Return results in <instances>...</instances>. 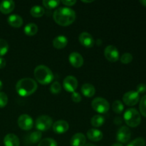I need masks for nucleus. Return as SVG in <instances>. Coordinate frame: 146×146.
<instances>
[{
    "label": "nucleus",
    "mask_w": 146,
    "mask_h": 146,
    "mask_svg": "<svg viewBox=\"0 0 146 146\" xmlns=\"http://www.w3.org/2000/svg\"><path fill=\"white\" fill-rule=\"evenodd\" d=\"M81 92L84 96L87 98H91L96 94V88L92 84H85L81 87Z\"/></svg>",
    "instance_id": "obj_21"
},
{
    "label": "nucleus",
    "mask_w": 146,
    "mask_h": 146,
    "mask_svg": "<svg viewBox=\"0 0 146 146\" xmlns=\"http://www.w3.org/2000/svg\"><path fill=\"white\" fill-rule=\"evenodd\" d=\"M140 3H141L143 6L146 7V0H141V1H140Z\"/></svg>",
    "instance_id": "obj_39"
},
{
    "label": "nucleus",
    "mask_w": 146,
    "mask_h": 146,
    "mask_svg": "<svg viewBox=\"0 0 146 146\" xmlns=\"http://www.w3.org/2000/svg\"><path fill=\"white\" fill-rule=\"evenodd\" d=\"M93 109L100 114L106 113L110 109L109 103L105 98L98 97L94 98L91 103Z\"/></svg>",
    "instance_id": "obj_5"
},
{
    "label": "nucleus",
    "mask_w": 146,
    "mask_h": 146,
    "mask_svg": "<svg viewBox=\"0 0 146 146\" xmlns=\"http://www.w3.org/2000/svg\"><path fill=\"white\" fill-rule=\"evenodd\" d=\"M61 2L65 6L71 7V6H74L76 3V0H62V1H61Z\"/></svg>",
    "instance_id": "obj_37"
},
{
    "label": "nucleus",
    "mask_w": 146,
    "mask_h": 146,
    "mask_svg": "<svg viewBox=\"0 0 146 146\" xmlns=\"http://www.w3.org/2000/svg\"><path fill=\"white\" fill-rule=\"evenodd\" d=\"M84 146H95V145H94V144H91V143H86Z\"/></svg>",
    "instance_id": "obj_43"
},
{
    "label": "nucleus",
    "mask_w": 146,
    "mask_h": 146,
    "mask_svg": "<svg viewBox=\"0 0 146 146\" xmlns=\"http://www.w3.org/2000/svg\"><path fill=\"white\" fill-rule=\"evenodd\" d=\"M111 146H123V144L120 143H116L113 144Z\"/></svg>",
    "instance_id": "obj_40"
},
{
    "label": "nucleus",
    "mask_w": 146,
    "mask_h": 146,
    "mask_svg": "<svg viewBox=\"0 0 146 146\" xmlns=\"http://www.w3.org/2000/svg\"><path fill=\"white\" fill-rule=\"evenodd\" d=\"M2 88H3V83H2V81L0 80V91L2 89Z\"/></svg>",
    "instance_id": "obj_41"
},
{
    "label": "nucleus",
    "mask_w": 146,
    "mask_h": 146,
    "mask_svg": "<svg viewBox=\"0 0 146 146\" xmlns=\"http://www.w3.org/2000/svg\"><path fill=\"white\" fill-rule=\"evenodd\" d=\"M139 108L140 112L142 114V115L146 118V95L141 98V101H140Z\"/></svg>",
    "instance_id": "obj_32"
},
{
    "label": "nucleus",
    "mask_w": 146,
    "mask_h": 146,
    "mask_svg": "<svg viewBox=\"0 0 146 146\" xmlns=\"http://www.w3.org/2000/svg\"><path fill=\"white\" fill-rule=\"evenodd\" d=\"M68 44V38L65 36H58L53 41V45L54 48L57 49H61L66 46Z\"/></svg>",
    "instance_id": "obj_18"
},
{
    "label": "nucleus",
    "mask_w": 146,
    "mask_h": 146,
    "mask_svg": "<svg viewBox=\"0 0 146 146\" xmlns=\"http://www.w3.org/2000/svg\"><path fill=\"white\" fill-rule=\"evenodd\" d=\"M4 144L5 146H19L20 141L17 135L9 133L4 137Z\"/></svg>",
    "instance_id": "obj_17"
},
{
    "label": "nucleus",
    "mask_w": 146,
    "mask_h": 146,
    "mask_svg": "<svg viewBox=\"0 0 146 146\" xmlns=\"http://www.w3.org/2000/svg\"><path fill=\"white\" fill-rule=\"evenodd\" d=\"M78 81L76 78L73 76H68L66 77L63 82L64 89L70 93H74L78 87Z\"/></svg>",
    "instance_id": "obj_11"
},
{
    "label": "nucleus",
    "mask_w": 146,
    "mask_h": 146,
    "mask_svg": "<svg viewBox=\"0 0 146 146\" xmlns=\"http://www.w3.org/2000/svg\"><path fill=\"white\" fill-rule=\"evenodd\" d=\"M8 103V97L4 92H0V108H4Z\"/></svg>",
    "instance_id": "obj_34"
},
{
    "label": "nucleus",
    "mask_w": 146,
    "mask_h": 146,
    "mask_svg": "<svg viewBox=\"0 0 146 146\" xmlns=\"http://www.w3.org/2000/svg\"><path fill=\"white\" fill-rule=\"evenodd\" d=\"M15 7V4L12 0H5L0 3V11L4 14L11 13Z\"/></svg>",
    "instance_id": "obj_16"
},
{
    "label": "nucleus",
    "mask_w": 146,
    "mask_h": 146,
    "mask_svg": "<svg viewBox=\"0 0 146 146\" xmlns=\"http://www.w3.org/2000/svg\"><path fill=\"white\" fill-rule=\"evenodd\" d=\"M19 127L24 131H29L33 128L34 121L32 118L27 114H22L18 118Z\"/></svg>",
    "instance_id": "obj_8"
},
{
    "label": "nucleus",
    "mask_w": 146,
    "mask_h": 146,
    "mask_svg": "<svg viewBox=\"0 0 146 146\" xmlns=\"http://www.w3.org/2000/svg\"><path fill=\"white\" fill-rule=\"evenodd\" d=\"M42 138V133L40 131H34L29 134L27 136V141L30 144H36L38 142H40Z\"/></svg>",
    "instance_id": "obj_22"
},
{
    "label": "nucleus",
    "mask_w": 146,
    "mask_h": 146,
    "mask_svg": "<svg viewBox=\"0 0 146 146\" xmlns=\"http://www.w3.org/2000/svg\"><path fill=\"white\" fill-rule=\"evenodd\" d=\"M61 3L59 0H44L42 1L43 6L48 9H52L58 7Z\"/></svg>",
    "instance_id": "obj_26"
},
{
    "label": "nucleus",
    "mask_w": 146,
    "mask_h": 146,
    "mask_svg": "<svg viewBox=\"0 0 146 146\" xmlns=\"http://www.w3.org/2000/svg\"><path fill=\"white\" fill-rule=\"evenodd\" d=\"M30 13H31V16H33L35 18H39L44 15V13H45V10H44V7H41V6L35 5L31 7Z\"/></svg>",
    "instance_id": "obj_24"
},
{
    "label": "nucleus",
    "mask_w": 146,
    "mask_h": 146,
    "mask_svg": "<svg viewBox=\"0 0 146 146\" xmlns=\"http://www.w3.org/2000/svg\"><path fill=\"white\" fill-rule=\"evenodd\" d=\"M38 146H57V143L52 138H46L40 141Z\"/></svg>",
    "instance_id": "obj_29"
},
{
    "label": "nucleus",
    "mask_w": 146,
    "mask_h": 146,
    "mask_svg": "<svg viewBox=\"0 0 146 146\" xmlns=\"http://www.w3.org/2000/svg\"><path fill=\"white\" fill-rule=\"evenodd\" d=\"M71 99L74 103L78 104L81 101V96L80 95L79 93L74 92L72 93V95H71Z\"/></svg>",
    "instance_id": "obj_35"
},
{
    "label": "nucleus",
    "mask_w": 146,
    "mask_h": 146,
    "mask_svg": "<svg viewBox=\"0 0 146 146\" xmlns=\"http://www.w3.org/2000/svg\"><path fill=\"white\" fill-rule=\"evenodd\" d=\"M140 99L139 94L135 91H130L125 93L123 96V101L125 105L133 106L136 105Z\"/></svg>",
    "instance_id": "obj_7"
},
{
    "label": "nucleus",
    "mask_w": 146,
    "mask_h": 146,
    "mask_svg": "<svg viewBox=\"0 0 146 146\" xmlns=\"http://www.w3.org/2000/svg\"><path fill=\"white\" fill-rule=\"evenodd\" d=\"M9 50V44L6 40L0 38V56L5 55Z\"/></svg>",
    "instance_id": "obj_28"
},
{
    "label": "nucleus",
    "mask_w": 146,
    "mask_h": 146,
    "mask_svg": "<svg viewBox=\"0 0 146 146\" xmlns=\"http://www.w3.org/2000/svg\"><path fill=\"white\" fill-rule=\"evenodd\" d=\"M82 2H84V3H91V2H93V0H91V1H85V0H82Z\"/></svg>",
    "instance_id": "obj_42"
},
{
    "label": "nucleus",
    "mask_w": 146,
    "mask_h": 146,
    "mask_svg": "<svg viewBox=\"0 0 146 146\" xmlns=\"http://www.w3.org/2000/svg\"><path fill=\"white\" fill-rule=\"evenodd\" d=\"M112 108H113V111L115 113L121 114V113L123 111L124 106L121 101L116 100V101H115L113 103Z\"/></svg>",
    "instance_id": "obj_27"
},
{
    "label": "nucleus",
    "mask_w": 146,
    "mask_h": 146,
    "mask_svg": "<svg viewBox=\"0 0 146 146\" xmlns=\"http://www.w3.org/2000/svg\"><path fill=\"white\" fill-rule=\"evenodd\" d=\"M105 121V118L104 116L101 115H96L91 118V123L92 126L96 127V128H99V127L102 126L103 124L104 123Z\"/></svg>",
    "instance_id": "obj_25"
},
{
    "label": "nucleus",
    "mask_w": 146,
    "mask_h": 146,
    "mask_svg": "<svg viewBox=\"0 0 146 146\" xmlns=\"http://www.w3.org/2000/svg\"><path fill=\"white\" fill-rule=\"evenodd\" d=\"M123 118L127 125L131 128H135L141 124V114L135 108H128L126 110L124 113Z\"/></svg>",
    "instance_id": "obj_4"
},
{
    "label": "nucleus",
    "mask_w": 146,
    "mask_h": 146,
    "mask_svg": "<svg viewBox=\"0 0 146 146\" xmlns=\"http://www.w3.org/2000/svg\"><path fill=\"white\" fill-rule=\"evenodd\" d=\"M78 41L84 46L87 47V48H91L94 46L95 44V41L91 34L88 32L81 33L78 36Z\"/></svg>",
    "instance_id": "obj_12"
},
{
    "label": "nucleus",
    "mask_w": 146,
    "mask_h": 146,
    "mask_svg": "<svg viewBox=\"0 0 146 146\" xmlns=\"http://www.w3.org/2000/svg\"><path fill=\"white\" fill-rule=\"evenodd\" d=\"M70 64L75 68H80L84 64V58L77 52H72L68 57Z\"/></svg>",
    "instance_id": "obj_14"
},
{
    "label": "nucleus",
    "mask_w": 146,
    "mask_h": 146,
    "mask_svg": "<svg viewBox=\"0 0 146 146\" xmlns=\"http://www.w3.org/2000/svg\"><path fill=\"white\" fill-rule=\"evenodd\" d=\"M37 32H38V27L34 23H29L24 27V33L26 35L32 36L36 34Z\"/></svg>",
    "instance_id": "obj_23"
},
{
    "label": "nucleus",
    "mask_w": 146,
    "mask_h": 146,
    "mask_svg": "<svg viewBox=\"0 0 146 146\" xmlns=\"http://www.w3.org/2000/svg\"><path fill=\"white\" fill-rule=\"evenodd\" d=\"M101 40L100 39H98L97 40V44H98V45H100V44H101Z\"/></svg>",
    "instance_id": "obj_44"
},
{
    "label": "nucleus",
    "mask_w": 146,
    "mask_h": 146,
    "mask_svg": "<svg viewBox=\"0 0 146 146\" xmlns=\"http://www.w3.org/2000/svg\"><path fill=\"white\" fill-rule=\"evenodd\" d=\"M87 137L91 141L98 142V141H100L103 138V133L99 130L92 128V129H89L88 131Z\"/></svg>",
    "instance_id": "obj_20"
},
{
    "label": "nucleus",
    "mask_w": 146,
    "mask_h": 146,
    "mask_svg": "<svg viewBox=\"0 0 146 146\" xmlns=\"http://www.w3.org/2000/svg\"><path fill=\"white\" fill-rule=\"evenodd\" d=\"M37 88V83L31 78H21L16 85V91L17 94L23 97L29 96L34 94Z\"/></svg>",
    "instance_id": "obj_2"
},
{
    "label": "nucleus",
    "mask_w": 146,
    "mask_h": 146,
    "mask_svg": "<svg viewBox=\"0 0 146 146\" xmlns=\"http://www.w3.org/2000/svg\"><path fill=\"white\" fill-rule=\"evenodd\" d=\"M69 128L67 121L64 120H58L53 124V130L58 134H62L66 132Z\"/></svg>",
    "instance_id": "obj_13"
},
{
    "label": "nucleus",
    "mask_w": 146,
    "mask_h": 146,
    "mask_svg": "<svg viewBox=\"0 0 146 146\" xmlns=\"http://www.w3.org/2000/svg\"><path fill=\"white\" fill-rule=\"evenodd\" d=\"M104 55L106 58L110 62H116L119 59V52L115 46L108 45L104 50Z\"/></svg>",
    "instance_id": "obj_9"
},
{
    "label": "nucleus",
    "mask_w": 146,
    "mask_h": 146,
    "mask_svg": "<svg viewBox=\"0 0 146 146\" xmlns=\"http://www.w3.org/2000/svg\"><path fill=\"white\" fill-rule=\"evenodd\" d=\"M127 146H145V141L143 138H137L128 143Z\"/></svg>",
    "instance_id": "obj_33"
},
{
    "label": "nucleus",
    "mask_w": 146,
    "mask_h": 146,
    "mask_svg": "<svg viewBox=\"0 0 146 146\" xmlns=\"http://www.w3.org/2000/svg\"><path fill=\"white\" fill-rule=\"evenodd\" d=\"M53 125V120L48 115H41L36 121V128L40 132L46 131Z\"/></svg>",
    "instance_id": "obj_6"
},
{
    "label": "nucleus",
    "mask_w": 146,
    "mask_h": 146,
    "mask_svg": "<svg viewBox=\"0 0 146 146\" xmlns=\"http://www.w3.org/2000/svg\"><path fill=\"white\" fill-rule=\"evenodd\" d=\"M61 86L58 81H54L50 86V91L54 94H58L61 92Z\"/></svg>",
    "instance_id": "obj_30"
},
{
    "label": "nucleus",
    "mask_w": 146,
    "mask_h": 146,
    "mask_svg": "<svg viewBox=\"0 0 146 146\" xmlns=\"http://www.w3.org/2000/svg\"><path fill=\"white\" fill-rule=\"evenodd\" d=\"M133 55L130 53H125L121 57V61L123 64H128L133 61Z\"/></svg>",
    "instance_id": "obj_31"
},
{
    "label": "nucleus",
    "mask_w": 146,
    "mask_h": 146,
    "mask_svg": "<svg viewBox=\"0 0 146 146\" xmlns=\"http://www.w3.org/2000/svg\"><path fill=\"white\" fill-rule=\"evenodd\" d=\"M136 92L138 94H144L146 92V85L144 84H140L137 86Z\"/></svg>",
    "instance_id": "obj_36"
},
{
    "label": "nucleus",
    "mask_w": 146,
    "mask_h": 146,
    "mask_svg": "<svg viewBox=\"0 0 146 146\" xmlns=\"http://www.w3.org/2000/svg\"><path fill=\"white\" fill-rule=\"evenodd\" d=\"M53 18L58 25L67 27L74 22L76 19V12L71 8L60 7L54 12Z\"/></svg>",
    "instance_id": "obj_1"
},
{
    "label": "nucleus",
    "mask_w": 146,
    "mask_h": 146,
    "mask_svg": "<svg viewBox=\"0 0 146 146\" xmlns=\"http://www.w3.org/2000/svg\"><path fill=\"white\" fill-rule=\"evenodd\" d=\"M6 66V60L2 57H0V69L4 68Z\"/></svg>",
    "instance_id": "obj_38"
},
{
    "label": "nucleus",
    "mask_w": 146,
    "mask_h": 146,
    "mask_svg": "<svg viewBox=\"0 0 146 146\" xmlns=\"http://www.w3.org/2000/svg\"><path fill=\"white\" fill-rule=\"evenodd\" d=\"M36 80L42 85H48L53 81L54 76L51 70L44 65H39L34 69Z\"/></svg>",
    "instance_id": "obj_3"
},
{
    "label": "nucleus",
    "mask_w": 146,
    "mask_h": 146,
    "mask_svg": "<svg viewBox=\"0 0 146 146\" xmlns=\"http://www.w3.org/2000/svg\"><path fill=\"white\" fill-rule=\"evenodd\" d=\"M86 143V138L83 133H78L71 138L70 143L71 146H84Z\"/></svg>",
    "instance_id": "obj_15"
},
{
    "label": "nucleus",
    "mask_w": 146,
    "mask_h": 146,
    "mask_svg": "<svg viewBox=\"0 0 146 146\" xmlns=\"http://www.w3.org/2000/svg\"><path fill=\"white\" fill-rule=\"evenodd\" d=\"M131 138V130L127 126H122L118 130L116 139L120 143H126Z\"/></svg>",
    "instance_id": "obj_10"
},
{
    "label": "nucleus",
    "mask_w": 146,
    "mask_h": 146,
    "mask_svg": "<svg viewBox=\"0 0 146 146\" xmlns=\"http://www.w3.org/2000/svg\"><path fill=\"white\" fill-rule=\"evenodd\" d=\"M7 21H8L9 24L10 26L14 27V28H19V27H21L22 26L23 22H24L21 17H20L19 15H17V14L10 15L8 17Z\"/></svg>",
    "instance_id": "obj_19"
}]
</instances>
